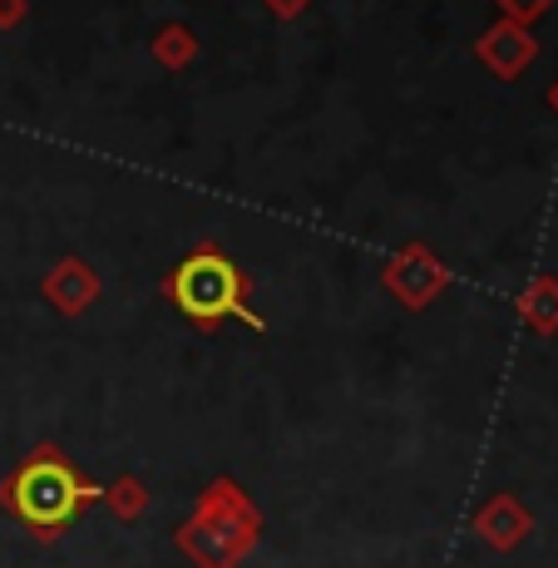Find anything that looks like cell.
Wrapping results in <instances>:
<instances>
[{
	"label": "cell",
	"instance_id": "1",
	"mask_svg": "<svg viewBox=\"0 0 558 568\" xmlns=\"http://www.w3.org/2000/svg\"><path fill=\"white\" fill-rule=\"evenodd\" d=\"M6 495H10V509L35 534H60L90 499H100V489L84 485V479L60 460V450H40L16 469Z\"/></svg>",
	"mask_w": 558,
	"mask_h": 568
},
{
	"label": "cell",
	"instance_id": "2",
	"mask_svg": "<svg viewBox=\"0 0 558 568\" xmlns=\"http://www.w3.org/2000/svg\"><path fill=\"white\" fill-rule=\"evenodd\" d=\"M169 297L179 302L183 316H193L199 326H217L223 316H243V322L262 326L253 312H247V282L243 272L233 267L217 247H203V253H189L173 267L169 277Z\"/></svg>",
	"mask_w": 558,
	"mask_h": 568
},
{
	"label": "cell",
	"instance_id": "3",
	"mask_svg": "<svg viewBox=\"0 0 558 568\" xmlns=\"http://www.w3.org/2000/svg\"><path fill=\"white\" fill-rule=\"evenodd\" d=\"M524 524H529V519H524V515H514V505H509V499H499V505L489 509V515H479V519H475V529L485 534L489 544H499V549H509V544L524 534Z\"/></svg>",
	"mask_w": 558,
	"mask_h": 568
},
{
	"label": "cell",
	"instance_id": "4",
	"mask_svg": "<svg viewBox=\"0 0 558 568\" xmlns=\"http://www.w3.org/2000/svg\"><path fill=\"white\" fill-rule=\"evenodd\" d=\"M109 505H114L119 519H139L144 515V489L139 485H114L109 489Z\"/></svg>",
	"mask_w": 558,
	"mask_h": 568
}]
</instances>
